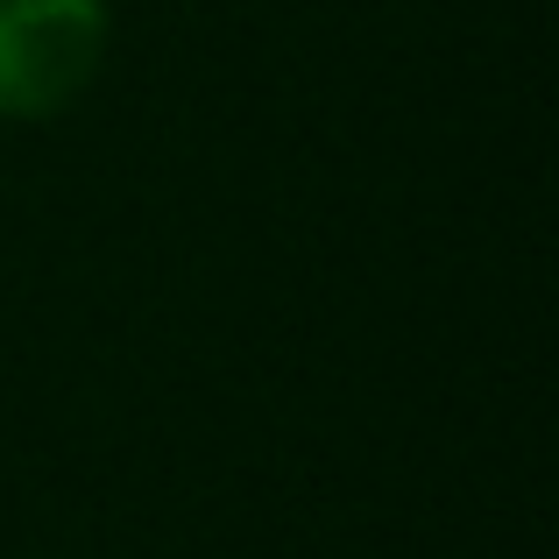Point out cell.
<instances>
[{"label": "cell", "instance_id": "1", "mask_svg": "<svg viewBox=\"0 0 559 559\" xmlns=\"http://www.w3.org/2000/svg\"><path fill=\"white\" fill-rule=\"evenodd\" d=\"M107 0H0V121H50L107 64Z\"/></svg>", "mask_w": 559, "mask_h": 559}]
</instances>
